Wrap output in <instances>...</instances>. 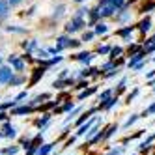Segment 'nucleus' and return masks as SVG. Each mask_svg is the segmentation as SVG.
<instances>
[{
  "label": "nucleus",
  "instance_id": "1",
  "mask_svg": "<svg viewBox=\"0 0 155 155\" xmlns=\"http://www.w3.org/2000/svg\"><path fill=\"white\" fill-rule=\"evenodd\" d=\"M0 131H2V135H4L6 140H17V137H19V131H17V127L12 124V120L0 121Z\"/></svg>",
  "mask_w": 155,
  "mask_h": 155
},
{
  "label": "nucleus",
  "instance_id": "2",
  "mask_svg": "<svg viewBox=\"0 0 155 155\" xmlns=\"http://www.w3.org/2000/svg\"><path fill=\"white\" fill-rule=\"evenodd\" d=\"M41 116L39 118H36L32 124H34V127L36 129H39V131H43V133H47V129H49V125H51V120H52V112H39Z\"/></svg>",
  "mask_w": 155,
  "mask_h": 155
},
{
  "label": "nucleus",
  "instance_id": "3",
  "mask_svg": "<svg viewBox=\"0 0 155 155\" xmlns=\"http://www.w3.org/2000/svg\"><path fill=\"white\" fill-rule=\"evenodd\" d=\"M8 64L12 65V69H13L15 73H23V71L26 69L25 58H23V56H17V54H9V56H8Z\"/></svg>",
  "mask_w": 155,
  "mask_h": 155
},
{
  "label": "nucleus",
  "instance_id": "4",
  "mask_svg": "<svg viewBox=\"0 0 155 155\" xmlns=\"http://www.w3.org/2000/svg\"><path fill=\"white\" fill-rule=\"evenodd\" d=\"M114 12H118V8L110 2V0H101V4L97 6L99 17H110V15H114Z\"/></svg>",
  "mask_w": 155,
  "mask_h": 155
},
{
  "label": "nucleus",
  "instance_id": "5",
  "mask_svg": "<svg viewBox=\"0 0 155 155\" xmlns=\"http://www.w3.org/2000/svg\"><path fill=\"white\" fill-rule=\"evenodd\" d=\"M49 69L45 68V65H38V68H34L32 69V77H30V81H28V86L26 88H32V86H36L43 77H45V73H47Z\"/></svg>",
  "mask_w": 155,
  "mask_h": 155
},
{
  "label": "nucleus",
  "instance_id": "6",
  "mask_svg": "<svg viewBox=\"0 0 155 155\" xmlns=\"http://www.w3.org/2000/svg\"><path fill=\"white\" fill-rule=\"evenodd\" d=\"M13 73L15 71L12 69L9 64H2V65H0V86H8V82H9V79H12Z\"/></svg>",
  "mask_w": 155,
  "mask_h": 155
},
{
  "label": "nucleus",
  "instance_id": "7",
  "mask_svg": "<svg viewBox=\"0 0 155 155\" xmlns=\"http://www.w3.org/2000/svg\"><path fill=\"white\" fill-rule=\"evenodd\" d=\"M97 112H99V110H97V107H92V108H88V110H82V112H81V116L73 120V127H79V125H82V124H84V121H86L88 118H92V116H94V114H97Z\"/></svg>",
  "mask_w": 155,
  "mask_h": 155
},
{
  "label": "nucleus",
  "instance_id": "8",
  "mask_svg": "<svg viewBox=\"0 0 155 155\" xmlns=\"http://www.w3.org/2000/svg\"><path fill=\"white\" fill-rule=\"evenodd\" d=\"M99 118H101V116H92V118H88V120L84 121L82 125H79V127H77V133H75V137H77V138H81V137H84V135H86V131L90 129V127H92V125L95 124V121H97Z\"/></svg>",
  "mask_w": 155,
  "mask_h": 155
},
{
  "label": "nucleus",
  "instance_id": "9",
  "mask_svg": "<svg viewBox=\"0 0 155 155\" xmlns=\"http://www.w3.org/2000/svg\"><path fill=\"white\" fill-rule=\"evenodd\" d=\"M56 146H58V138L54 140V142H43L41 146L38 148V151H36V153H38V155H51Z\"/></svg>",
  "mask_w": 155,
  "mask_h": 155
},
{
  "label": "nucleus",
  "instance_id": "10",
  "mask_svg": "<svg viewBox=\"0 0 155 155\" xmlns=\"http://www.w3.org/2000/svg\"><path fill=\"white\" fill-rule=\"evenodd\" d=\"M84 26V21H82V17H79V15H75L69 23H68V26H65V30L68 32H77V30H81Z\"/></svg>",
  "mask_w": 155,
  "mask_h": 155
},
{
  "label": "nucleus",
  "instance_id": "11",
  "mask_svg": "<svg viewBox=\"0 0 155 155\" xmlns=\"http://www.w3.org/2000/svg\"><path fill=\"white\" fill-rule=\"evenodd\" d=\"M23 84H26V77H25L23 73H13V75H12V79H9V82H8L9 88L23 86Z\"/></svg>",
  "mask_w": 155,
  "mask_h": 155
},
{
  "label": "nucleus",
  "instance_id": "12",
  "mask_svg": "<svg viewBox=\"0 0 155 155\" xmlns=\"http://www.w3.org/2000/svg\"><path fill=\"white\" fill-rule=\"evenodd\" d=\"M75 84V79H56L51 86L54 88V90H62V88H65V86H73Z\"/></svg>",
  "mask_w": 155,
  "mask_h": 155
},
{
  "label": "nucleus",
  "instance_id": "13",
  "mask_svg": "<svg viewBox=\"0 0 155 155\" xmlns=\"http://www.w3.org/2000/svg\"><path fill=\"white\" fill-rule=\"evenodd\" d=\"M21 151H23V150H21L19 144H9V146H6V148L0 150V155H17Z\"/></svg>",
  "mask_w": 155,
  "mask_h": 155
},
{
  "label": "nucleus",
  "instance_id": "14",
  "mask_svg": "<svg viewBox=\"0 0 155 155\" xmlns=\"http://www.w3.org/2000/svg\"><path fill=\"white\" fill-rule=\"evenodd\" d=\"M77 62H81V64H90L94 60V54L92 52H79V54H75L73 56Z\"/></svg>",
  "mask_w": 155,
  "mask_h": 155
},
{
  "label": "nucleus",
  "instance_id": "15",
  "mask_svg": "<svg viewBox=\"0 0 155 155\" xmlns=\"http://www.w3.org/2000/svg\"><path fill=\"white\" fill-rule=\"evenodd\" d=\"M95 92H97V86H90V88H84V90H81V94L77 95V99H79V101H84L86 97L94 95Z\"/></svg>",
  "mask_w": 155,
  "mask_h": 155
},
{
  "label": "nucleus",
  "instance_id": "16",
  "mask_svg": "<svg viewBox=\"0 0 155 155\" xmlns=\"http://www.w3.org/2000/svg\"><path fill=\"white\" fill-rule=\"evenodd\" d=\"M155 142V133H151V135L144 140V142H140V146H138V150L140 151H150V148H151V144Z\"/></svg>",
  "mask_w": 155,
  "mask_h": 155
},
{
  "label": "nucleus",
  "instance_id": "17",
  "mask_svg": "<svg viewBox=\"0 0 155 155\" xmlns=\"http://www.w3.org/2000/svg\"><path fill=\"white\" fill-rule=\"evenodd\" d=\"M118 129H120V125L118 124H112V125H108L107 127V131H105V137H103V142H107V140H110L116 133H118Z\"/></svg>",
  "mask_w": 155,
  "mask_h": 155
},
{
  "label": "nucleus",
  "instance_id": "18",
  "mask_svg": "<svg viewBox=\"0 0 155 155\" xmlns=\"http://www.w3.org/2000/svg\"><path fill=\"white\" fill-rule=\"evenodd\" d=\"M144 56H146V52H144V51H138V52H135V54H133V58L129 60V64H127V68H133V65H137Z\"/></svg>",
  "mask_w": 155,
  "mask_h": 155
},
{
  "label": "nucleus",
  "instance_id": "19",
  "mask_svg": "<svg viewBox=\"0 0 155 155\" xmlns=\"http://www.w3.org/2000/svg\"><path fill=\"white\" fill-rule=\"evenodd\" d=\"M9 15V2L0 0V19H6Z\"/></svg>",
  "mask_w": 155,
  "mask_h": 155
},
{
  "label": "nucleus",
  "instance_id": "20",
  "mask_svg": "<svg viewBox=\"0 0 155 155\" xmlns=\"http://www.w3.org/2000/svg\"><path fill=\"white\" fill-rule=\"evenodd\" d=\"M151 28V19L150 17H146L144 21H140V25H138V30L142 32V34H146V32Z\"/></svg>",
  "mask_w": 155,
  "mask_h": 155
},
{
  "label": "nucleus",
  "instance_id": "21",
  "mask_svg": "<svg viewBox=\"0 0 155 155\" xmlns=\"http://www.w3.org/2000/svg\"><path fill=\"white\" fill-rule=\"evenodd\" d=\"M23 49H25L26 52H32L34 49H38V41H36V39H28V41H25V43H23Z\"/></svg>",
  "mask_w": 155,
  "mask_h": 155
},
{
  "label": "nucleus",
  "instance_id": "22",
  "mask_svg": "<svg viewBox=\"0 0 155 155\" xmlns=\"http://www.w3.org/2000/svg\"><path fill=\"white\" fill-rule=\"evenodd\" d=\"M138 118H140L138 114H133V116H129V118L125 120V124H124V125H121V129H129V127H131L133 124H135V121H137Z\"/></svg>",
  "mask_w": 155,
  "mask_h": 155
},
{
  "label": "nucleus",
  "instance_id": "23",
  "mask_svg": "<svg viewBox=\"0 0 155 155\" xmlns=\"http://www.w3.org/2000/svg\"><path fill=\"white\" fill-rule=\"evenodd\" d=\"M25 99H28V90L19 92V94L13 97V101H17V103H25Z\"/></svg>",
  "mask_w": 155,
  "mask_h": 155
},
{
  "label": "nucleus",
  "instance_id": "24",
  "mask_svg": "<svg viewBox=\"0 0 155 155\" xmlns=\"http://www.w3.org/2000/svg\"><path fill=\"white\" fill-rule=\"evenodd\" d=\"M107 32H108V28H107L105 23H97V25H95V32H94V34H99V36H101V34H107Z\"/></svg>",
  "mask_w": 155,
  "mask_h": 155
},
{
  "label": "nucleus",
  "instance_id": "25",
  "mask_svg": "<svg viewBox=\"0 0 155 155\" xmlns=\"http://www.w3.org/2000/svg\"><path fill=\"white\" fill-rule=\"evenodd\" d=\"M135 30V26H125V28H121V30H118V36H121V38H127L131 32Z\"/></svg>",
  "mask_w": 155,
  "mask_h": 155
},
{
  "label": "nucleus",
  "instance_id": "26",
  "mask_svg": "<svg viewBox=\"0 0 155 155\" xmlns=\"http://www.w3.org/2000/svg\"><path fill=\"white\" fill-rule=\"evenodd\" d=\"M112 94H114V92H112V90L108 88V90H103L101 94H99V95H97V99H99V101H105V99H108V97L112 95Z\"/></svg>",
  "mask_w": 155,
  "mask_h": 155
},
{
  "label": "nucleus",
  "instance_id": "27",
  "mask_svg": "<svg viewBox=\"0 0 155 155\" xmlns=\"http://www.w3.org/2000/svg\"><path fill=\"white\" fill-rule=\"evenodd\" d=\"M114 68H118V64H116V62H107V64H105V65H103V68L99 69V71L105 73V71H110V69H114Z\"/></svg>",
  "mask_w": 155,
  "mask_h": 155
},
{
  "label": "nucleus",
  "instance_id": "28",
  "mask_svg": "<svg viewBox=\"0 0 155 155\" xmlns=\"http://www.w3.org/2000/svg\"><path fill=\"white\" fill-rule=\"evenodd\" d=\"M124 151H125V146H118V148H112L107 155H121Z\"/></svg>",
  "mask_w": 155,
  "mask_h": 155
},
{
  "label": "nucleus",
  "instance_id": "29",
  "mask_svg": "<svg viewBox=\"0 0 155 155\" xmlns=\"http://www.w3.org/2000/svg\"><path fill=\"white\" fill-rule=\"evenodd\" d=\"M125 86H127V79H121V81L118 82V88H116V95L124 92V90H125Z\"/></svg>",
  "mask_w": 155,
  "mask_h": 155
},
{
  "label": "nucleus",
  "instance_id": "30",
  "mask_svg": "<svg viewBox=\"0 0 155 155\" xmlns=\"http://www.w3.org/2000/svg\"><path fill=\"white\" fill-rule=\"evenodd\" d=\"M77 142V137L73 135V137H68V138H65V144H64V150H68L69 146H73V144Z\"/></svg>",
  "mask_w": 155,
  "mask_h": 155
},
{
  "label": "nucleus",
  "instance_id": "31",
  "mask_svg": "<svg viewBox=\"0 0 155 155\" xmlns=\"http://www.w3.org/2000/svg\"><path fill=\"white\" fill-rule=\"evenodd\" d=\"M121 52H124L121 47H112V49H110V58H116L118 54H121Z\"/></svg>",
  "mask_w": 155,
  "mask_h": 155
},
{
  "label": "nucleus",
  "instance_id": "32",
  "mask_svg": "<svg viewBox=\"0 0 155 155\" xmlns=\"http://www.w3.org/2000/svg\"><path fill=\"white\" fill-rule=\"evenodd\" d=\"M81 39H69V43H68V47L69 49H77V47H81Z\"/></svg>",
  "mask_w": 155,
  "mask_h": 155
},
{
  "label": "nucleus",
  "instance_id": "33",
  "mask_svg": "<svg viewBox=\"0 0 155 155\" xmlns=\"http://www.w3.org/2000/svg\"><path fill=\"white\" fill-rule=\"evenodd\" d=\"M148 114H155V103H153V105H150V107H148V108L142 112V116H144V118H146Z\"/></svg>",
  "mask_w": 155,
  "mask_h": 155
},
{
  "label": "nucleus",
  "instance_id": "34",
  "mask_svg": "<svg viewBox=\"0 0 155 155\" xmlns=\"http://www.w3.org/2000/svg\"><path fill=\"white\" fill-rule=\"evenodd\" d=\"M6 120H12L8 110H0V121H6Z\"/></svg>",
  "mask_w": 155,
  "mask_h": 155
},
{
  "label": "nucleus",
  "instance_id": "35",
  "mask_svg": "<svg viewBox=\"0 0 155 155\" xmlns=\"http://www.w3.org/2000/svg\"><path fill=\"white\" fill-rule=\"evenodd\" d=\"M94 32H84V34H82V39L81 41H90V39H94Z\"/></svg>",
  "mask_w": 155,
  "mask_h": 155
},
{
  "label": "nucleus",
  "instance_id": "36",
  "mask_svg": "<svg viewBox=\"0 0 155 155\" xmlns=\"http://www.w3.org/2000/svg\"><path fill=\"white\" fill-rule=\"evenodd\" d=\"M137 95H138V88H135V90H133V92L127 95V103H131V101H133V99H135Z\"/></svg>",
  "mask_w": 155,
  "mask_h": 155
},
{
  "label": "nucleus",
  "instance_id": "37",
  "mask_svg": "<svg viewBox=\"0 0 155 155\" xmlns=\"http://www.w3.org/2000/svg\"><path fill=\"white\" fill-rule=\"evenodd\" d=\"M86 86H88V81H79V82H77V86H75V90H84Z\"/></svg>",
  "mask_w": 155,
  "mask_h": 155
},
{
  "label": "nucleus",
  "instance_id": "38",
  "mask_svg": "<svg viewBox=\"0 0 155 155\" xmlns=\"http://www.w3.org/2000/svg\"><path fill=\"white\" fill-rule=\"evenodd\" d=\"M97 52H99V54H108V52H110V47H108V45H103V47L97 49Z\"/></svg>",
  "mask_w": 155,
  "mask_h": 155
},
{
  "label": "nucleus",
  "instance_id": "39",
  "mask_svg": "<svg viewBox=\"0 0 155 155\" xmlns=\"http://www.w3.org/2000/svg\"><path fill=\"white\" fill-rule=\"evenodd\" d=\"M110 2H112V4L120 9V8H124V2H125V0H110Z\"/></svg>",
  "mask_w": 155,
  "mask_h": 155
},
{
  "label": "nucleus",
  "instance_id": "40",
  "mask_svg": "<svg viewBox=\"0 0 155 155\" xmlns=\"http://www.w3.org/2000/svg\"><path fill=\"white\" fill-rule=\"evenodd\" d=\"M127 52H129V54H135V52H138V45H131V47L127 49Z\"/></svg>",
  "mask_w": 155,
  "mask_h": 155
},
{
  "label": "nucleus",
  "instance_id": "41",
  "mask_svg": "<svg viewBox=\"0 0 155 155\" xmlns=\"http://www.w3.org/2000/svg\"><path fill=\"white\" fill-rule=\"evenodd\" d=\"M153 77H155V69H151V71H150V73L146 75V79L150 81V79H153Z\"/></svg>",
  "mask_w": 155,
  "mask_h": 155
},
{
  "label": "nucleus",
  "instance_id": "42",
  "mask_svg": "<svg viewBox=\"0 0 155 155\" xmlns=\"http://www.w3.org/2000/svg\"><path fill=\"white\" fill-rule=\"evenodd\" d=\"M8 2H9V4H12V6H17L19 2H23V0H8Z\"/></svg>",
  "mask_w": 155,
  "mask_h": 155
},
{
  "label": "nucleus",
  "instance_id": "43",
  "mask_svg": "<svg viewBox=\"0 0 155 155\" xmlns=\"http://www.w3.org/2000/svg\"><path fill=\"white\" fill-rule=\"evenodd\" d=\"M4 138V135H2V131H0V140H2Z\"/></svg>",
  "mask_w": 155,
  "mask_h": 155
},
{
  "label": "nucleus",
  "instance_id": "44",
  "mask_svg": "<svg viewBox=\"0 0 155 155\" xmlns=\"http://www.w3.org/2000/svg\"><path fill=\"white\" fill-rule=\"evenodd\" d=\"M75 2H84V0H75Z\"/></svg>",
  "mask_w": 155,
  "mask_h": 155
},
{
  "label": "nucleus",
  "instance_id": "45",
  "mask_svg": "<svg viewBox=\"0 0 155 155\" xmlns=\"http://www.w3.org/2000/svg\"><path fill=\"white\" fill-rule=\"evenodd\" d=\"M0 65H2V56H0Z\"/></svg>",
  "mask_w": 155,
  "mask_h": 155
},
{
  "label": "nucleus",
  "instance_id": "46",
  "mask_svg": "<svg viewBox=\"0 0 155 155\" xmlns=\"http://www.w3.org/2000/svg\"><path fill=\"white\" fill-rule=\"evenodd\" d=\"M153 92H155V82H153Z\"/></svg>",
  "mask_w": 155,
  "mask_h": 155
},
{
  "label": "nucleus",
  "instance_id": "47",
  "mask_svg": "<svg viewBox=\"0 0 155 155\" xmlns=\"http://www.w3.org/2000/svg\"><path fill=\"white\" fill-rule=\"evenodd\" d=\"M36 155H38V153H36Z\"/></svg>",
  "mask_w": 155,
  "mask_h": 155
}]
</instances>
